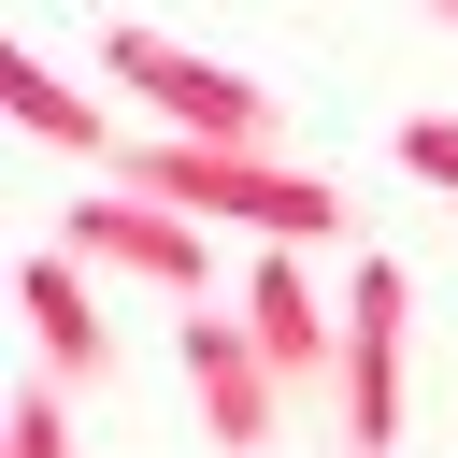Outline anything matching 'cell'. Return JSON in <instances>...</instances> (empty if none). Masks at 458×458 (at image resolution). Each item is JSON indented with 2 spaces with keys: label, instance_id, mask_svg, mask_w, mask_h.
Here are the masks:
<instances>
[{
  "label": "cell",
  "instance_id": "obj_10",
  "mask_svg": "<svg viewBox=\"0 0 458 458\" xmlns=\"http://www.w3.org/2000/svg\"><path fill=\"white\" fill-rule=\"evenodd\" d=\"M401 172H415V186H458V114H415V129H401Z\"/></svg>",
  "mask_w": 458,
  "mask_h": 458
},
{
  "label": "cell",
  "instance_id": "obj_4",
  "mask_svg": "<svg viewBox=\"0 0 458 458\" xmlns=\"http://www.w3.org/2000/svg\"><path fill=\"white\" fill-rule=\"evenodd\" d=\"M72 258H86V272L157 286L172 315H200V301H215V229H200V215H172V200H129V186L72 200Z\"/></svg>",
  "mask_w": 458,
  "mask_h": 458
},
{
  "label": "cell",
  "instance_id": "obj_7",
  "mask_svg": "<svg viewBox=\"0 0 458 458\" xmlns=\"http://www.w3.org/2000/svg\"><path fill=\"white\" fill-rule=\"evenodd\" d=\"M14 315H29V344H43V386H100V372H114V329H100L86 258H29V272H14Z\"/></svg>",
  "mask_w": 458,
  "mask_h": 458
},
{
  "label": "cell",
  "instance_id": "obj_5",
  "mask_svg": "<svg viewBox=\"0 0 458 458\" xmlns=\"http://www.w3.org/2000/svg\"><path fill=\"white\" fill-rule=\"evenodd\" d=\"M186 401H200V429H215L229 458H258V444L286 429V372H272V358H258V329H243V315H215V301L186 315Z\"/></svg>",
  "mask_w": 458,
  "mask_h": 458
},
{
  "label": "cell",
  "instance_id": "obj_6",
  "mask_svg": "<svg viewBox=\"0 0 458 458\" xmlns=\"http://www.w3.org/2000/svg\"><path fill=\"white\" fill-rule=\"evenodd\" d=\"M243 329H258V358L286 372V401L344 372V301H315L286 243H258V258H243Z\"/></svg>",
  "mask_w": 458,
  "mask_h": 458
},
{
  "label": "cell",
  "instance_id": "obj_2",
  "mask_svg": "<svg viewBox=\"0 0 458 458\" xmlns=\"http://www.w3.org/2000/svg\"><path fill=\"white\" fill-rule=\"evenodd\" d=\"M100 72L172 129V143H243V157H286V114H272V86H243L229 57H200V43H172V29H100Z\"/></svg>",
  "mask_w": 458,
  "mask_h": 458
},
{
  "label": "cell",
  "instance_id": "obj_8",
  "mask_svg": "<svg viewBox=\"0 0 458 458\" xmlns=\"http://www.w3.org/2000/svg\"><path fill=\"white\" fill-rule=\"evenodd\" d=\"M0 100H14V129H29V143H72V157H100V172L129 157V143H114V114H100V100H72L43 57H14V72H0Z\"/></svg>",
  "mask_w": 458,
  "mask_h": 458
},
{
  "label": "cell",
  "instance_id": "obj_11",
  "mask_svg": "<svg viewBox=\"0 0 458 458\" xmlns=\"http://www.w3.org/2000/svg\"><path fill=\"white\" fill-rule=\"evenodd\" d=\"M429 14H444V29H458V0H429Z\"/></svg>",
  "mask_w": 458,
  "mask_h": 458
},
{
  "label": "cell",
  "instance_id": "obj_1",
  "mask_svg": "<svg viewBox=\"0 0 458 458\" xmlns=\"http://www.w3.org/2000/svg\"><path fill=\"white\" fill-rule=\"evenodd\" d=\"M100 186H129V200H172V215H229V229H258V243H329L344 229V186L315 172V157H243V143H172V129H143Z\"/></svg>",
  "mask_w": 458,
  "mask_h": 458
},
{
  "label": "cell",
  "instance_id": "obj_9",
  "mask_svg": "<svg viewBox=\"0 0 458 458\" xmlns=\"http://www.w3.org/2000/svg\"><path fill=\"white\" fill-rule=\"evenodd\" d=\"M0 458H72V415H57V386H14V415H0Z\"/></svg>",
  "mask_w": 458,
  "mask_h": 458
},
{
  "label": "cell",
  "instance_id": "obj_3",
  "mask_svg": "<svg viewBox=\"0 0 458 458\" xmlns=\"http://www.w3.org/2000/svg\"><path fill=\"white\" fill-rule=\"evenodd\" d=\"M401 315H415V272H401V258H358V272H344V372H329L358 458L401 444V372H415V329H401Z\"/></svg>",
  "mask_w": 458,
  "mask_h": 458
}]
</instances>
